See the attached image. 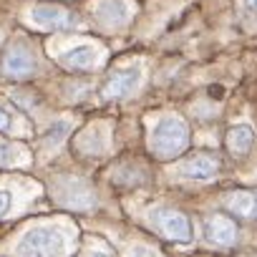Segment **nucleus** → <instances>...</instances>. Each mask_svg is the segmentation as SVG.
I'll return each instance as SVG.
<instances>
[{
  "mask_svg": "<svg viewBox=\"0 0 257 257\" xmlns=\"http://www.w3.org/2000/svg\"><path fill=\"white\" fill-rule=\"evenodd\" d=\"M252 142H254V132L247 123H237L227 132V149L232 154H247L252 149Z\"/></svg>",
  "mask_w": 257,
  "mask_h": 257,
  "instance_id": "f8f14e48",
  "label": "nucleus"
},
{
  "mask_svg": "<svg viewBox=\"0 0 257 257\" xmlns=\"http://www.w3.org/2000/svg\"><path fill=\"white\" fill-rule=\"evenodd\" d=\"M217 172H219V162L212 159V157H204V154L184 162L182 169H179V174L184 179H194V182H209V179L217 177Z\"/></svg>",
  "mask_w": 257,
  "mask_h": 257,
  "instance_id": "9d476101",
  "label": "nucleus"
},
{
  "mask_svg": "<svg viewBox=\"0 0 257 257\" xmlns=\"http://www.w3.org/2000/svg\"><path fill=\"white\" fill-rule=\"evenodd\" d=\"M93 13H96L98 23H103L108 28H118L132 18V6H128V0H98L93 6Z\"/></svg>",
  "mask_w": 257,
  "mask_h": 257,
  "instance_id": "6e6552de",
  "label": "nucleus"
},
{
  "mask_svg": "<svg viewBox=\"0 0 257 257\" xmlns=\"http://www.w3.org/2000/svg\"><path fill=\"white\" fill-rule=\"evenodd\" d=\"M8 126H11V113H8L3 106H0V132H6Z\"/></svg>",
  "mask_w": 257,
  "mask_h": 257,
  "instance_id": "f3484780",
  "label": "nucleus"
},
{
  "mask_svg": "<svg viewBox=\"0 0 257 257\" xmlns=\"http://www.w3.org/2000/svg\"><path fill=\"white\" fill-rule=\"evenodd\" d=\"M36 71V56L23 46V43H16L6 51L3 56V73L11 76V78H26Z\"/></svg>",
  "mask_w": 257,
  "mask_h": 257,
  "instance_id": "423d86ee",
  "label": "nucleus"
},
{
  "mask_svg": "<svg viewBox=\"0 0 257 257\" xmlns=\"http://www.w3.org/2000/svg\"><path fill=\"white\" fill-rule=\"evenodd\" d=\"M224 207L237 214V217H244V219H252L257 217V197L252 192H232L227 199H224Z\"/></svg>",
  "mask_w": 257,
  "mask_h": 257,
  "instance_id": "9b49d317",
  "label": "nucleus"
},
{
  "mask_svg": "<svg viewBox=\"0 0 257 257\" xmlns=\"http://www.w3.org/2000/svg\"><path fill=\"white\" fill-rule=\"evenodd\" d=\"M189 144V126L182 116H164L157 121L149 137V147L159 159L179 157Z\"/></svg>",
  "mask_w": 257,
  "mask_h": 257,
  "instance_id": "f257e3e1",
  "label": "nucleus"
},
{
  "mask_svg": "<svg viewBox=\"0 0 257 257\" xmlns=\"http://www.w3.org/2000/svg\"><path fill=\"white\" fill-rule=\"evenodd\" d=\"M152 219H154V224L159 227V232L164 237H169L174 242H189L192 239V224H189V219L182 212L164 207V209L152 212Z\"/></svg>",
  "mask_w": 257,
  "mask_h": 257,
  "instance_id": "20e7f679",
  "label": "nucleus"
},
{
  "mask_svg": "<svg viewBox=\"0 0 257 257\" xmlns=\"http://www.w3.org/2000/svg\"><path fill=\"white\" fill-rule=\"evenodd\" d=\"M58 61L71 71H88L101 61V51L96 46H91V43H81V46H73L66 53H61Z\"/></svg>",
  "mask_w": 257,
  "mask_h": 257,
  "instance_id": "1a4fd4ad",
  "label": "nucleus"
},
{
  "mask_svg": "<svg viewBox=\"0 0 257 257\" xmlns=\"http://www.w3.org/2000/svg\"><path fill=\"white\" fill-rule=\"evenodd\" d=\"M88 257H111V254H106V252H91Z\"/></svg>",
  "mask_w": 257,
  "mask_h": 257,
  "instance_id": "6ab92c4d",
  "label": "nucleus"
},
{
  "mask_svg": "<svg viewBox=\"0 0 257 257\" xmlns=\"http://www.w3.org/2000/svg\"><path fill=\"white\" fill-rule=\"evenodd\" d=\"M128 257H157V252L152 247H147V244H137V247H132Z\"/></svg>",
  "mask_w": 257,
  "mask_h": 257,
  "instance_id": "4468645a",
  "label": "nucleus"
},
{
  "mask_svg": "<svg viewBox=\"0 0 257 257\" xmlns=\"http://www.w3.org/2000/svg\"><path fill=\"white\" fill-rule=\"evenodd\" d=\"M28 16H31V23H36L38 28H46V31H61V28L73 26V16L66 8L53 6V3H36V6H31Z\"/></svg>",
  "mask_w": 257,
  "mask_h": 257,
  "instance_id": "39448f33",
  "label": "nucleus"
},
{
  "mask_svg": "<svg viewBox=\"0 0 257 257\" xmlns=\"http://www.w3.org/2000/svg\"><path fill=\"white\" fill-rule=\"evenodd\" d=\"M8 207H11V194L0 189V217H3V214L8 212Z\"/></svg>",
  "mask_w": 257,
  "mask_h": 257,
  "instance_id": "dca6fc26",
  "label": "nucleus"
},
{
  "mask_svg": "<svg viewBox=\"0 0 257 257\" xmlns=\"http://www.w3.org/2000/svg\"><path fill=\"white\" fill-rule=\"evenodd\" d=\"M244 3H247L249 11H257V0H244Z\"/></svg>",
  "mask_w": 257,
  "mask_h": 257,
  "instance_id": "a211bd4d",
  "label": "nucleus"
},
{
  "mask_svg": "<svg viewBox=\"0 0 257 257\" xmlns=\"http://www.w3.org/2000/svg\"><path fill=\"white\" fill-rule=\"evenodd\" d=\"M66 249V237L58 227H33L28 229L16 252L21 257H61Z\"/></svg>",
  "mask_w": 257,
  "mask_h": 257,
  "instance_id": "f03ea898",
  "label": "nucleus"
},
{
  "mask_svg": "<svg viewBox=\"0 0 257 257\" xmlns=\"http://www.w3.org/2000/svg\"><path fill=\"white\" fill-rule=\"evenodd\" d=\"M202 232H204V239L217 247H229L237 239V224H234V219H229L224 214L207 217L202 222Z\"/></svg>",
  "mask_w": 257,
  "mask_h": 257,
  "instance_id": "0eeeda50",
  "label": "nucleus"
},
{
  "mask_svg": "<svg viewBox=\"0 0 257 257\" xmlns=\"http://www.w3.org/2000/svg\"><path fill=\"white\" fill-rule=\"evenodd\" d=\"M66 132H68V123H66V121H56V123H53V126L48 128V137H46V147H58V144L63 142Z\"/></svg>",
  "mask_w": 257,
  "mask_h": 257,
  "instance_id": "ddd939ff",
  "label": "nucleus"
},
{
  "mask_svg": "<svg viewBox=\"0 0 257 257\" xmlns=\"http://www.w3.org/2000/svg\"><path fill=\"white\" fill-rule=\"evenodd\" d=\"M13 162V147L0 144V164H11Z\"/></svg>",
  "mask_w": 257,
  "mask_h": 257,
  "instance_id": "2eb2a0df",
  "label": "nucleus"
},
{
  "mask_svg": "<svg viewBox=\"0 0 257 257\" xmlns=\"http://www.w3.org/2000/svg\"><path fill=\"white\" fill-rule=\"evenodd\" d=\"M144 83V73H142V66H128V68H121L116 71L101 88V96L106 101H113V98H126L132 96L134 91H139V86Z\"/></svg>",
  "mask_w": 257,
  "mask_h": 257,
  "instance_id": "7ed1b4c3",
  "label": "nucleus"
}]
</instances>
